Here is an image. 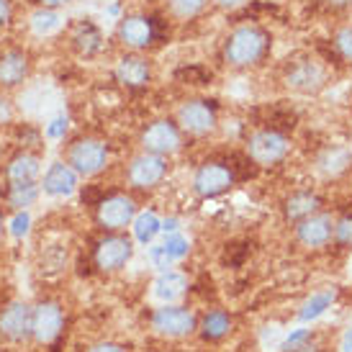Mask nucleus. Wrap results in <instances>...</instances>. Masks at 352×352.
<instances>
[{
    "instance_id": "nucleus-6",
    "label": "nucleus",
    "mask_w": 352,
    "mask_h": 352,
    "mask_svg": "<svg viewBox=\"0 0 352 352\" xmlns=\"http://www.w3.org/2000/svg\"><path fill=\"white\" fill-rule=\"evenodd\" d=\"M65 162H67L80 177H98L111 165V147L98 137H78L72 139L65 149Z\"/></svg>"
},
{
    "instance_id": "nucleus-13",
    "label": "nucleus",
    "mask_w": 352,
    "mask_h": 352,
    "mask_svg": "<svg viewBox=\"0 0 352 352\" xmlns=\"http://www.w3.org/2000/svg\"><path fill=\"white\" fill-rule=\"evenodd\" d=\"M294 229V242L306 252H322V250H329L334 239V214L329 208H324L319 214L309 216L298 221Z\"/></svg>"
},
{
    "instance_id": "nucleus-43",
    "label": "nucleus",
    "mask_w": 352,
    "mask_h": 352,
    "mask_svg": "<svg viewBox=\"0 0 352 352\" xmlns=\"http://www.w3.org/2000/svg\"><path fill=\"white\" fill-rule=\"evenodd\" d=\"M72 3H78V0H39V6L41 8H65V6H72Z\"/></svg>"
},
{
    "instance_id": "nucleus-10",
    "label": "nucleus",
    "mask_w": 352,
    "mask_h": 352,
    "mask_svg": "<svg viewBox=\"0 0 352 352\" xmlns=\"http://www.w3.org/2000/svg\"><path fill=\"white\" fill-rule=\"evenodd\" d=\"M186 144V134L180 131L175 118H155L139 134V147L142 152L160 157H175Z\"/></svg>"
},
{
    "instance_id": "nucleus-15",
    "label": "nucleus",
    "mask_w": 352,
    "mask_h": 352,
    "mask_svg": "<svg viewBox=\"0 0 352 352\" xmlns=\"http://www.w3.org/2000/svg\"><path fill=\"white\" fill-rule=\"evenodd\" d=\"M327 208V198L319 188H294L291 193H285L280 201V219L285 226H296L298 221L309 219V216L319 214Z\"/></svg>"
},
{
    "instance_id": "nucleus-16",
    "label": "nucleus",
    "mask_w": 352,
    "mask_h": 352,
    "mask_svg": "<svg viewBox=\"0 0 352 352\" xmlns=\"http://www.w3.org/2000/svg\"><path fill=\"white\" fill-rule=\"evenodd\" d=\"M0 337L8 342H23L34 337V309L29 303L13 301L0 311Z\"/></svg>"
},
{
    "instance_id": "nucleus-42",
    "label": "nucleus",
    "mask_w": 352,
    "mask_h": 352,
    "mask_svg": "<svg viewBox=\"0 0 352 352\" xmlns=\"http://www.w3.org/2000/svg\"><path fill=\"white\" fill-rule=\"evenodd\" d=\"M10 16H13V6H10V0H0V29H3V26H8Z\"/></svg>"
},
{
    "instance_id": "nucleus-34",
    "label": "nucleus",
    "mask_w": 352,
    "mask_h": 352,
    "mask_svg": "<svg viewBox=\"0 0 352 352\" xmlns=\"http://www.w3.org/2000/svg\"><path fill=\"white\" fill-rule=\"evenodd\" d=\"M316 8L327 19L342 21L352 16V0H316Z\"/></svg>"
},
{
    "instance_id": "nucleus-27",
    "label": "nucleus",
    "mask_w": 352,
    "mask_h": 352,
    "mask_svg": "<svg viewBox=\"0 0 352 352\" xmlns=\"http://www.w3.org/2000/svg\"><path fill=\"white\" fill-rule=\"evenodd\" d=\"M329 47L342 69H352V19L334 21L329 29Z\"/></svg>"
},
{
    "instance_id": "nucleus-7",
    "label": "nucleus",
    "mask_w": 352,
    "mask_h": 352,
    "mask_svg": "<svg viewBox=\"0 0 352 352\" xmlns=\"http://www.w3.org/2000/svg\"><path fill=\"white\" fill-rule=\"evenodd\" d=\"M116 41L124 52L144 54L160 41V23L147 13H126L116 23Z\"/></svg>"
},
{
    "instance_id": "nucleus-24",
    "label": "nucleus",
    "mask_w": 352,
    "mask_h": 352,
    "mask_svg": "<svg viewBox=\"0 0 352 352\" xmlns=\"http://www.w3.org/2000/svg\"><path fill=\"white\" fill-rule=\"evenodd\" d=\"M69 44H72V50L78 52L80 57H85V59L96 57V54L103 50V31H100L90 19L80 21L78 26L72 29Z\"/></svg>"
},
{
    "instance_id": "nucleus-28",
    "label": "nucleus",
    "mask_w": 352,
    "mask_h": 352,
    "mask_svg": "<svg viewBox=\"0 0 352 352\" xmlns=\"http://www.w3.org/2000/svg\"><path fill=\"white\" fill-rule=\"evenodd\" d=\"M131 234H134V242L142 247L155 245V239L162 234V219L152 211V208H144L134 216L131 221Z\"/></svg>"
},
{
    "instance_id": "nucleus-29",
    "label": "nucleus",
    "mask_w": 352,
    "mask_h": 352,
    "mask_svg": "<svg viewBox=\"0 0 352 352\" xmlns=\"http://www.w3.org/2000/svg\"><path fill=\"white\" fill-rule=\"evenodd\" d=\"M211 6V0H165L167 16L177 23H188V21L201 19Z\"/></svg>"
},
{
    "instance_id": "nucleus-31",
    "label": "nucleus",
    "mask_w": 352,
    "mask_h": 352,
    "mask_svg": "<svg viewBox=\"0 0 352 352\" xmlns=\"http://www.w3.org/2000/svg\"><path fill=\"white\" fill-rule=\"evenodd\" d=\"M41 196L39 183H19V186H8V204L16 211H29V206H34Z\"/></svg>"
},
{
    "instance_id": "nucleus-17",
    "label": "nucleus",
    "mask_w": 352,
    "mask_h": 352,
    "mask_svg": "<svg viewBox=\"0 0 352 352\" xmlns=\"http://www.w3.org/2000/svg\"><path fill=\"white\" fill-rule=\"evenodd\" d=\"M65 329V309L57 301H41L34 306V340L39 344H52Z\"/></svg>"
},
{
    "instance_id": "nucleus-37",
    "label": "nucleus",
    "mask_w": 352,
    "mask_h": 352,
    "mask_svg": "<svg viewBox=\"0 0 352 352\" xmlns=\"http://www.w3.org/2000/svg\"><path fill=\"white\" fill-rule=\"evenodd\" d=\"M31 229V214L29 211H16V216H13V221H10V234L16 236V239H21V236H26Z\"/></svg>"
},
{
    "instance_id": "nucleus-21",
    "label": "nucleus",
    "mask_w": 352,
    "mask_h": 352,
    "mask_svg": "<svg viewBox=\"0 0 352 352\" xmlns=\"http://www.w3.org/2000/svg\"><path fill=\"white\" fill-rule=\"evenodd\" d=\"M190 291V280H188L186 273L180 270H160V275L152 283V296H155L160 303H177L186 298V294Z\"/></svg>"
},
{
    "instance_id": "nucleus-30",
    "label": "nucleus",
    "mask_w": 352,
    "mask_h": 352,
    "mask_svg": "<svg viewBox=\"0 0 352 352\" xmlns=\"http://www.w3.org/2000/svg\"><path fill=\"white\" fill-rule=\"evenodd\" d=\"M265 126H273V129H280L285 134H294L296 129H298V111L294 106H288V103H270L267 108V116L263 121ZM260 126V124H257Z\"/></svg>"
},
{
    "instance_id": "nucleus-4",
    "label": "nucleus",
    "mask_w": 352,
    "mask_h": 352,
    "mask_svg": "<svg viewBox=\"0 0 352 352\" xmlns=\"http://www.w3.org/2000/svg\"><path fill=\"white\" fill-rule=\"evenodd\" d=\"M239 180H242L239 165L229 162V160H206L196 167V173L190 177V190L201 201H211V198L229 193Z\"/></svg>"
},
{
    "instance_id": "nucleus-11",
    "label": "nucleus",
    "mask_w": 352,
    "mask_h": 352,
    "mask_svg": "<svg viewBox=\"0 0 352 352\" xmlns=\"http://www.w3.org/2000/svg\"><path fill=\"white\" fill-rule=\"evenodd\" d=\"M167 173H170V157L149 155L139 149L137 155L129 160L124 177H126L129 188L134 190H155L165 183Z\"/></svg>"
},
{
    "instance_id": "nucleus-18",
    "label": "nucleus",
    "mask_w": 352,
    "mask_h": 352,
    "mask_svg": "<svg viewBox=\"0 0 352 352\" xmlns=\"http://www.w3.org/2000/svg\"><path fill=\"white\" fill-rule=\"evenodd\" d=\"M39 186H41V193H44V196L69 198V196H75V193H78L80 175L67 165V162H65V160H57V162H52V165L44 170Z\"/></svg>"
},
{
    "instance_id": "nucleus-41",
    "label": "nucleus",
    "mask_w": 352,
    "mask_h": 352,
    "mask_svg": "<svg viewBox=\"0 0 352 352\" xmlns=\"http://www.w3.org/2000/svg\"><path fill=\"white\" fill-rule=\"evenodd\" d=\"M180 232V219L177 216H165L162 219V234H175Z\"/></svg>"
},
{
    "instance_id": "nucleus-36",
    "label": "nucleus",
    "mask_w": 352,
    "mask_h": 352,
    "mask_svg": "<svg viewBox=\"0 0 352 352\" xmlns=\"http://www.w3.org/2000/svg\"><path fill=\"white\" fill-rule=\"evenodd\" d=\"M67 129H69V116L67 113H57V116L52 118L50 124H47V137L54 139V142H59V139L67 137Z\"/></svg>"
},
{
    "instance_id": "nucleus-1",
    "label": "nucleus",
    "mask_w": 352,
    "mask_h": 352,
    "mask_svg": "<svg viewBox=\"0 0 352 352\" xmlns=\"http://www.w3.org/2000/svg\"><path fill=\"white\" fill-rule=\"evenodd\" d=\"M275 44L278 36L273 26L257 19H242L221 36L219 59L232 72H257L273 62Z\"/></svg>"
},
{
    "instance_id": "nucleus-25",
    "label": "nucleus",
    "mask_w": 352,
    "mask_h": 352,
    "mask_svg": "<svg viewBox=\"0 0 352 352\" xmlns=\"http://www.w3.org/2000/svg\"><path fill=\"white\" fill-rule=\"evenodd\" d=\"M41 175V160L31 152H21L8 162L6 167V180L8 186H19V183H39Z\"/></svg>"
},
{
    "instance_id": "nucleus-35",
    "label": "nucleus",
    "mask_w": 352,
    "mask_h": 352,
    "mask_svg": "<svg viewBox=\"0 0 352 352\" xmlns=\"http://www.w3.org/2000/svg\"><path fill=\"white\" fill-rule=\"evenodd\" d=\"M314 340V329H306V327H298V329H291L288 337L283 340L280 350L283 352H301L309 350V342Z\"/></svg>"
},
{
    "instance_id": "nucleus-45",
    "label": "nucleus",
    "mask_w": 352,
    "mask_h": 352,
    "mask_svg": "<svg viewBox=\"0 0 352 352\" xmlns=\"http://www.w3.org/2000/svg\"><path fill=\"white\" fill-rule=\"evenodd\" d=\"M3 232H6V224H3V214H0V239H3Z\"/></svg>"
},
{
    "instance_id": "nucleus-5",
    "label": "nucleus",
    "mask_w": 352,
    "mask_h": 352,
    "mask_svg": "<svg viewBox=\"0 0 352 352\" xmlns=\"http://www.w3.org/2000/svg\"><path fill=\"white\" fill-rule=\"evenodd\" d=\"M219 103L214 98H186L175 108V124L190 139H208L219 131Z\"/></svg>"
},
{
    "instance_id": "nucleus-22",
    "label": "nucleus",
    "mask_w": 352,
    "mask_h": 352,
    "mask_svg": "<svg viewBox=\"0 0 352 352\" xmlns=\"http://www.w3.org/2000/svg\"><path fill=\"white\" fill-rule=\"evenodd\" d=\"M232 329H234V316L226 309H211L198 319V337L204 342H221L232 334Z\"/></svg>"
},
{
    "instance_id": "nucleus-14",
    "label": "nucleus",
    "mask_w": 352,
    "mask_h": 352,
    "mask_svg": "<svg viewBox=\"0 0 352 352\" xmlns=\"http://www.w3.org/2000/svg\"><path fill=\"white\" fill-rule=\"evenodd\" d=\"M113 80L129 93H142L152 85L155 80V67L152 59L142 52H124L113 65Z\"/></svg>"
},
{
    "instance_id": "nucleus-19",
    "label": "nucleus",
    "mask_w": 352,
    "mask_h": 352,
    "mask_svg": "<svg viewBox=\"0 0 352 352\" xmlns=\"http://www.w3.org/2000/svg\"><path fill=\"white\" fill-rule=\"evenodd\" d=\"M188 254H190V239L186 234L175 232V234H165V239L160 245H149L147 257L149 263H152V267H157V270H170L175 263L186 260Z\"/></svg>"
},
{
    "instance_id": "nucleus-20",
    "label": "nucleus",
    "mask_w": 352,
    "mask_h": 352,
    "mask_svg": "<svg viewBox=\"0 0 352 352\" xmlns=\"http://www.w3.org/2000/svg\"><path fill=\"white\" fill-rule=\"evenodd\" d=\"M316 173L327 180L344 175L352 170V144H324L314 157Z\"/></svg>"
},
{
    "instance_id": "nucleus-9",
    "label": "nucleus",
    "mask_w": 352,
    "mask_h": 352,
    "mask_svg": "<svg viewBox=\"0 0 352 352\" xmlns=\"http://www.w3.org/2000/svg\"><path fill=\"white\" fill-rule=\"evenodd\" d=\"M152 332L167 340H183L198 332V316L183 303H162L149 314Z\"/></svg>"
},
{
    "instance_id": "nucleus-39",
    "label": "nucleus",
    "mask_w": 352,
    "mask_h": 352,
    "mask_svg": "<svg viewBox=\"0 0 352 352\" xmlns=\"http://www.w3.org/2000/svg\"><path fill=\"white\" fill-rule=\"evenodd\" d=\"M85 352H129V347H124L121 342H111V340H103V342L90 344Z\"/></svg>"
},
{
    "instance_id": "nucleus-2",
    "label": "nucleus",
    "mask_w": 352,
    "mask_h": 352,
    "mask_svg": "<svg viewBox=\"0 0 352 352\" xmlns=\"http://www.w3.org/2000/svg\"><path fill=\"white\" fill-rule=\"evenodd\" d=\"M337 69L327 62L316 50H296L275 67L278 88L285 96L316 98L332 85Z\"/></svg>"
},
{
    "instance_id": "nucleus-26",
    "label": "nucleus",
    "mask_w": 352,
    "mask_h": 352,
    "mask_svg": "<svg viewBox=\"0 0 352 352\" xmlns=\"http://www.w3.org/2000/svg\"><path fill=\"white\" fill-rule=\"evenodd\" d=\"M337 303V288H322V291H314L311 296H306V301L298 306V322L301 324H311L316 319H322L324 314L332 309Z\"/></svg>"
},
{
    "instance_id": "nucleus-12",
    "label": "nucleus",
    "mask_w": 352,
    "mask_h": 352,
    "mask_svg": "<svg viewBox=\"0 0 352 352\" xmlns=\"http://www.w3.org/2000/svg\"><path fill=\"white\" fill-rule=\"evenodd\" d=\"M134 257V239L121 232H106L93 247V263L100 273H121Z\"/></svg>"
},
{
    "instance_id": "nucleus-38",
    "label": "nucleus",
    "mask_w": 352,
    "mask_h": 352,
    "mask_svg": "<svg viewBox=\"0 0 352 352\" xmlns=\"http://www.w3.org/2000/svg\"><path fill=\"white\" fill-rule=\"evenodd\" d=\"M252 0H211V8L221 10V13H242L250 8Z\"/></svg>"
},
{
    "instance_id": "nucleus-33",
    "label": "nucleus",
    "mask_w": 352,
    "mask_h": 352,
    "mask_svg": "<svg viewBox=\"0 0 352 352\" xmlns=\"http://www.w3.org/2000/svg\"><path fill=\"white\" fill-rule=\"evenodd\" d=\"M334 250H352V208L334 214Z\"/></svg>"
},
{
    "instance_id": "nucleus-40",
    "label": "nucleus",
    "mask_w": 352,
    "mask_h": 352,
    "mask_svg": "<svg viewBox=\"0 0 352 352\" xmlns=\"http://www.w3.org/2000/svg\"><path fill=\"white\" fill-rule=\"evenodd\" d=\"M10 118H13V106H10V100L6 96H0V126L8 124Z\"/></svg>"
},
{
    "instance_id": "nucleus-32",
    "label": "nucleus",
    "mask_w": 352,
    "mask_h": 352,
    "mask_svg": "<svg viewBox=\"0 0 352 352\" xmlns=\"http://www.w3.org/2000/svg\"><path fill=\"white\" fill-rule=\"evenodd\" d=\"M31 29L36 31L39 36H52L62 29V16L54 8H39L31 16Z\"/></svg>"
},
{
    "instance_id": "nucleus-44",
    "label": "nucleus",
    "mask_w": 352,
    "mask_h": 352,
    "mask_svg": "<svg viewBox=\"0 0 352 352\" xmlns=\"http://www.w3.org/2000/svg\"><path fill=\"white\" fill-rule=\"evenodd\" d=\"M340 352H352V327L344 329L342 340H340Z\"/></svg>"
},
{
    "instance_id": "nucleus-23",
    "label": "nucleus",
    "mask_w": 352,
    "mask_h": 352,
    "mask_svg": "<svg viewBox=\"0 0 352 352\" xmlns=\"http://www.w3.org/2000/svg\"><path fill=\"white\" fill-rule=\"evenodd\" d=\"M31 72V59L26 52L8 50L0 54V85L3 88H16Z\"/></svg>"
},
{
    "instance_id": "nucleus-8",
    "label": "nucleus",
    "mask_w": 352,
    "mask_h": 352,
    "mask_svg": "<svg viewBox=\"0 0 352 352\" xmlns=\"http://www.w3.org/2000/svg\"><path fill=\"white\" fill-rule=\"evenodd\" d=\"M139 214L137 198L126 193V190H111L103 193L100 201L96 204V221L103 232H124L131 226L134 216Z\"/></svg>"
},
{
    "instance_id": "nucleus-3",
    "label": "nucleus",
    "mask_w": 352,
    "mask_h": 352,
    "mask_svg": "<svg viewBox=\"0 0 352 352\" xmlns=\"http://www.w3.org/2000/svg\"><path fill=\"white\" fill-rule=\"evenodd\" d=\"M294 149L296 142L291 134L260 124V126H254L245 137L242 152L252 160V165L257 170H278V167H283L291 160Z\"/></svg>"
},
{
    "instance_id": "nucleus-46",
    "label": "nucleus",
    "mask_w": 352,
    "mask_h": 352,
    "mask_svg": "<svg viewBox=\"0 0 352 352\" xmlns=\"http://www.w3.org/2000/svg\"><path fill=\"white\" fill-rule=\"evenodd\" d=\"M347 129H350V134H352V113H350V118H347Z\"/></svg>"
}]
</instances>
